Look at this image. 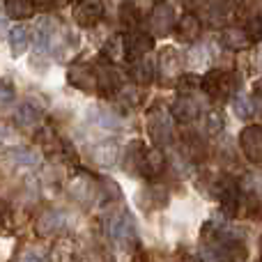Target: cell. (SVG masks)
Here are the masks:
<instances>
[{"instance_id":"obj_1","label":"cell","mask_w":262,"mask_h":262,"mask_svg":"<svg viewBox=\"0 0 262 262\" xmlns=\"http://www.w3.org/2000/svg\"><path fill=\"white\" fill-rule=\"evenodd\" d=\"M200 244L212 262H244L249 258V244L244 237L219 221L205 223Z\"/></svg>"},{"instance_id":"obj_2","label":"cell","mask_w":262,"mask_h":262,"mask_svg":"<svg viewBox=\"0 0 262 262\" xmlns=\"http://www.w3.org/2000/svg\"><path fill=\"white\" fill-rule=\"evenodd\" d=\"M106 237L118 251H134L138 244V226L129 212H115L106 221Z\"/></svg>"},{"instance_id":"obj_3","label":"cell","mask_w":262,"mask_h":262,"mask_svg":"<svg viewBox=\"0 0 262 262\" xmlns=\"http://www.w3.org/2000/svg\"><path fill=\"white\" fill-rule=\"evenodd\" d=\"M235 88V74L228 69H209L200 78V90L214 101H226Z\"/></svg>"},{"instance_id":"obj_4","label":"cell","mask_w":262,"mask_h":262,"mask_svg":"<svg viewBox=\"0 0 262 262\" xmlns=\"http://www.w3.org/2000/svg\"><path fill=\"white\" fill-rule=\"evenodd\" d=\"M138 154H131V161H136V168L131 172H138V175L147 177H159L166 170V154L161 152V147H143V145H136Z\"/></svg>"},{"instance_id":"obj_5","label":"cell","mask_w":262,"mask_h":262,"mask_svg":"<svg viewBox=\"0 0 262 262\" xmlns=\"http://www.w3.org/2000/svg\"><path fill=\"white\" fill-rule=\"evenodd\" d=\"M62 39H64V28L60 26L55 18H44L39 21L35 30V46L44 53H55V51H62Z\"/></svg>"},{"instance_id":"obj_6","label":"cell","mask_w":262,"mask_h":262,"mask_svg":"<svg viewBox=\"0 0 262 262\" xmlns=\"http://www.w3.org/2000/svg\"><path fill=\"white\" fill-rule=\"evenodd\" d=\"M95 67V78H97V92L104 97H115L120 90H122V76H120L118 67L106 60H99V62L92 64Z\"/></svg>"},{"instance_id":"obj_7","label":"cell","mask_w":262,"mask_h":262,"mask_svg":"<svg viewBox=\"0 0 262 262\" xmlns=\"http://www.w3.org/2000/svg\"><path fill=\"white\" fill-rule=\"evenodd\" d=\"M122 41H124V60H129V62H136V60L145 58V55L154 49V37L149 35V32H145L143 28L124 32Z\"/></svg>"},{"instance_id":"obj_8","label":"cell","mask_w":262,"mask_h":262,"mask_svg":"<svg viewBox=\"0 0 262 262\" xmlns=\"http://www.w3.org/2000/svg\"><path fill=\"white\" fill-rule=\"evenodd\" d=\"M147 131L152 136V140L157 143H172L175 138V127H172V118L168 111L163 108H157L147 115Z\"/></svg>"},{"instance_id":"obj_9","label":"cell","mask_w":262,"mask_h":262,"mask_svg":"<svg viewBox=\"0 0 262 262\" xmlns=\"http://www.w3.org/2000/svg\"><path fill=\"white\" fill-rule=\"evenodd\" d=\"M216 198L221 203V209L226 212V216H235L239 212L242 205V189L232 177H223L216 184Z\"/></svg>"},{"instance_id":"obj_10","label":"cell","mask_w":262,"mask_h":262,"mask_svg":"<svg viewBox=\"0 0 262 262\" xmlns=\"http://www.w3.org/2000/svg\"><path fill=\"white\" fill-rule=\"evenodd\" d=\"M106 3L104 0H76L74 5V21L81 28H95L104 18Z\"/></svg>"},{"instance_id":"obj_11","label":"cell","mask_w":262,"mask_h":262,"mask_svg":"<svg viewBox=\"0 0 262 262\" xmlns=\"http://www.w3.org/2000/svg\"><path fill=\"white\" fill-rule=\"evenodd\" d=\"M239 147L251 163L262 161V129L260 124H246L239 134Z\"/></svg>"},{"instance_id":"obj_12","label":"cell","mask_w":262,"mask_h":262,"mask_svg":"<svg viewBox=\"0 0 262 262\" xmlns=\"http://www.w3.org/2000/svg\"><path fill=\"white\" fill-rule=\"evenodd\" d=\"M67 81L81 92H97V78L92 62H74L67 72Z\"/></svg>"},{"instance_id":"obj_13","label":"cell","mask_w":262,"mask_h":262,"mask_svg":"<svg viewBox=\"0 0 262 262\" xmlns=\"http://www.w3.org/2000/svg\"><path fill=\"white\" fill-rule=\"evenodd\" d=\"M172 18H175V14H172L170 5H166V3L154 5L152 14H149V28H152V32H149V35H152V37L168 35V32L172 30Z\"/></svg>"},{"instance_id":"obj_14","label":"cell","mask_w":262,"mask_h":262,"mask_svg":"<svg viewBox=\"0 0 262 262\" xmlns=\"http://www.w3.org/2000/svg\"><path fill=\"white\" fill-rule=\"evenodd\" d=\"M90 157H92V161L99 163V166L111 168V166H115L120 159V145L115 143V140H99V143H95L90 147Z\"/></svg>"},{"instance_id":"obj_15","label":"cell","mask_w":262,"mask_h":262,"mask_svg":"<svg viewBox=\"0 0 262 262\" xmlns=\"http://www.w3.org/2000/svg\"><path fill=\"white\" fill-rule=\"evenodd\" d=\"M170 118L177 120V122H182V124L195 122V120L200 118V104L193 99V97H180L170 108Z\"/></svg>"},{"instance_id":"obj_16","label":"cell","mask_w":262,"mask_h":262,"mask_svg":"<svg viewBox=\"0 0 262 262\" xmlns=\"http://www.w3.org/2000/svg\"><path fill=\"white\" fill-rule=\"evenodd\" d=\"M200 32H203V23L191 12L182 14L180 21L175 23V37L180 41H195L200 37Z\"/></svg>"},{"instance_id":"obj_17","label":"cell","mask_w":262,"mask_h":262,"mask_svg":"<svg viewBox=\"0 0 262 262\" xmlns=\"http://www.w3.org/2000/svg\"><path fill=\"white\" fill-rule=\"evenodd\" d=\"M182 53L177 49H163L161 53H159V60L154 64H157V74H161L163 78H170V76H177L182 69Z\"/></svg>"},{"instance_id":"obj_18","label":"cell","mask_w":262,"mask_h":262,"mask_svg":"<svg viewBox=\"0 0 262 262\" xmlns=\"http://www.w3.org/2000/svg\"><path fill=\"white\" fill-rule=\"evenodd\" d=\"M219 39H221L223 49H228V51H246L253 44V39L249 37V32L244 28H226Z\"/></svg>"},{"instance_id":"obj_19","label":"cell","mask_w":262,"mask_h":262,"mask_svg":"<svg viewBox=\"0 0 262 262\" xmlns=\"http://www.w3.org/2000/svg\"><path fill=\"white\" fill-rule=\"evenodd\" d=\"M90 122L99 129H106V131H120L122 129V120L115 111L111 108H104V106H95L90 111Z\"/></svg>"},{"instance_id":"obj_20","label":"cell","mask_w":262,"mask_h":262,"mask_svg":"<svg viewBox=\"0 0 262 262\" xmlns=\"http://www.w3.org/2000/svg\"><path fill=\"white\" fill-rule=\"evenodd\" d=\"M41 118H44L41 108H39V106H35L32 101H26V104H21L16 108V113H14V122H16L21 129L37 127V124L41 122Z\"/></svg>"},{"instance_id":"obj_21","label":"cell","mask_w":262,"mask_h":262,"mask_svg":"<svg viewBox=\"0 0 262 262\" xmlns=\"http://www.w3.org/2000/svg\"><path fill=\"white\" fill-rule=\"evenodd\" d=\"M5 157H7L12 163L21 166V168L39 166V154H37L35 149H30V147H9V149H5Z\"/></svg>"},{"instance_id":"obj_22","label":"cell","mask_w":262,"mask_h":262,"mask_svg":"<svg viewBox=\"0 0 262 262\" xmlns=\"http://www.w3.org/2000/svg\"><path fill=\"white\" fill-rule=\"evenodd\" d=\"M258 101H260V92H258V88H255L253 99H251L249 95H237L235 104H232V111H235V115L239 120H246V122H249V120L255 115V111H258Z\"/></svg>"},{"instance_id":"obj_23","label":"cell","mask_w":262,"mask_h":262,"mask_svg":"<svg viewBox=\"0 0 262 262\" xmlns=\"http://www.w3.org/2000/svg\"><path fill=\"white\" fill-rule=\"evenodd\" d=\"M101 60L111 64H118L124 60V41H122V35H111L106 39L104 49H101Z\"/></svg>"},{"instance_id":"obj_24","label":"cell","mask_w":262,"mask_h":262,"mask_svg":"<svg viewBox=\"0 0 262 262\" xmlns=\"http://www.w3.org/2000/svg\"><path fill=\"white\" fill-rule=\"evenodd\" d=\"M134 69H131V76H134L136 83H152L154 78H157V64H154V60H147V58H140L136 60Z\"/></svg>"},{"instance_id":"obj_25","label":"cell","mask_w":262,"mask_h":262,"mask_svg":"<svg viewBox=\"0 0 262 262\" xmlns=\"http://www.w3.org/2000/svg\"><path fill=\"white\" fill-rule=\"evenodd\" d=\"M28 41H30V32L26 26H14L9 28V46H12V55H23L28 51Z\"/></svg>"},{"instance_id":"obj_26","label":"cell","mask_w":262,"mask_h":262,"mask_svg":"<svg viewBox=\"0 0 262 262\" xmlns=\"http://www.w3.org/2000/svg\"><path fill=\"white\" fill-rule=\"evenodd\" d=\"M120 21H122L124 30H138L143 26V14H140L138 5L136 3H124L122 9H120Z\"/></svg>"},{"instance_id":"obj_27","label":"cell","mask_w":262,"mask_h":262,"mask_svg":"<svg viewBox=\"0 0 262 262\" xmlns=\"http://www.w3.org/2000/svg\"><path fill=\"white\" fill-rule=\"evenodd\" d=\"M5 12L7 16L21 21V18H30L35 14V5L32 0H5Z\"/></svg>"},{"instance_id":"obj_28","label":"cell","mask_w":262,"mask_h":262,"mask_svg":"<svg viewBox=\"0 0 262 262\" xmlns=\"http://www.w3.org/2000/svg\"><path fill=\"white\" fill-rule=\"evenodd\" d=\"M62 228H64V216L60 212H49L37 221V230H39L41 235H55V232H60Z\"/></svg>"},{"instance_id":"obj_29","label":"cell","mask_w":262,"mask_h":262,"mask_svg":"<svg viewBox=\"0 0 262 262\" xmlns=\"http://www.w3.org/2000/svg\"><path fill=\"white\" fill-rule=\"evenodd\" d=\"M200 120H203V131L207 136H214L223 129V113L221 111H207V113H200Z\"/></svg>"},{"instance_id":"obj_30","label":"cell","mask_w":262,"mask_h":262,"mask_svg":"<svg viewBox=\"0 0 262 262\" xmlns=\"http://www.w3.org/2000/svg\"><path fill=\"white\" fill-rule=\"evenodd\" d=\"M242 3H244V0H209V9H212V14L216 18H221V16L235 14L237 9L242 7Z\"/></svg>"},{"instance_id":"obj_31","label":"cell","mask_w":262,"mask_h":262,"mask_svg":"<svg viewBox=\"0 0 262 262\" xmlns=\"http://www.w3.org/2000/svg\"><path fill=\"white\" fill-rule=\"evenodd\" d=\"M177 95L180 97H191L195 90H200V76L195 74H184V76L177 78Z\"/></svg>"},{"instance_id":"obj_32","label":"cell","mask_w":262,"mask_h":262,"mask_svg":"<svg viewBox=\"0 0 262 262\" xmlns=\"http://www.w3.org/2000/svg\"><path fill=\"white\" fill-rule=\"evenodd\" d=\"M16 99V90H14L12 81H5L0 78V106H7Z\"/></svg>"},{"instance_id":"obj_33","label":"cell","mask_w":262,"mask_h":262,"mask_svg":"<svg viewBox=\"0 0 262 262\" xmlns=\"http://www.w3.org/2000/svg\"><path fill=\"white\" fill-rule=\"evenodd\" d=\"M175 262H203V260H200V255L193 253V251L180 249V251L175 253Z\"/></svg>"},{"instance_id":"obj_34","label":"cell","mask_w":262,"mask_h":262,"mask_svg":"<svg viewBox=\"0 0 262 262\" xmlns=\"http://www.w3.org/2000/svg\"><path fill=\"white\" fill-rule=\"evenodd\" d=\"M18 262H46V258L41 255V251H26V253H21V258H18Z\"/></svg>"},{"instance_id":"obj_35","label":"cell","mask_w":262,"mask_h":262,"mask_svg":"<svg viewBox=\"0 0 262 262\" xmlns=\"http://www.w3.org/2000/svg\"><path fill=\"white\" fill-rule=\"evenodd\" d=\"M32 5H35V7H41V9H53L55 7L53 0H32Z\"/></svg>"},{"instance_id":"obj_36","label":"cell","mask_w":262,"mask_h":262,"mask_svg":"<svg viewBox=\"0 0 262 262\" xmlns=\"http://www.w3.org/2000/svg\"><path fill=\"white\" fill-rule=\"evenodd\" d=\"M12 136V129L9 127H5V124H0V145H5L7 143V138Z\"/></svg>"},{"instance_id":"obj_37","label":"cell","mask_w":262,"mask_h":262,"mask_svg":"<svg viewBox=\"0 0 262 262\" xmlns=\"http://www.w3.org/2000/svg\"><path fill=\"white\" fill-rule=\"evenodd\" d=\"M7 35V23H5V18H0V37Z\"/></svg>"},{"instance_id":"obj_38","label":"cell","mask_w":262,"mask_h":262,"mask_svg":"<svg viewBox=\"0 0 262 262\" xmlns=\"http://www.w3.org/2000/svg\"><path fill=\"white\" fill-rule=\"evenodd\" d=\"M53 3H55V7H58V5H69L72 0H53Z\"/></svg>"}]
</instances>
